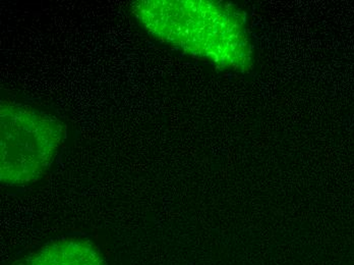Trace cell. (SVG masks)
<instances>
[{
	"instance_id": "3",
	"label": "cell",
	"mask_w": 354,
	"mask_h": 265,
	"mask_svg": "<svg viewBox=\"0 0 354 265\" xmlns=\"http://www.w3.org/2000/svg\"><path fill=\"white\" fill-rule=\"evenodd\" d=\"M17 265H107L98 248L81 238L53 241Z\"/></svg>"
},
{
	"instance_id": "1",
	"label": "cell",
	"mask_w": 354,
	"mask_h": 265,
	"mask_svg": "<svg viewBox=\"0 0 354 265\" xmlns=\"http://www.w3.org/2000/svg\"><path fill=\"white\" fill-rule=\"evenodd\" d=\"M131 14L152 37L221 70L245 73L254 51L241 10L212 0H139Z\"/></svg>"
},
{
	"instance_id": "2",
	"label": "cell",
	"mask_w": 354,
	"mask_h": 265,
	"mask_svg": "<svg viewBox=\"0 0 354 265\" xmlns=\"http://www.w3.org/2000/svg\"><path fill=\"white\" fill-rule=\"evenodd\" d=\"M68 136L53 114L16 101L0 104V181L6 187L33 184L50 170Z\"/></svg>"
}]
</instances>
